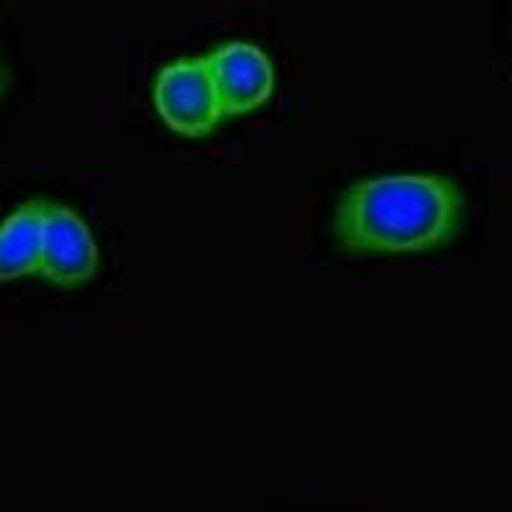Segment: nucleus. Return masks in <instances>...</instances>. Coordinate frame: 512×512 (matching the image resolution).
<instances>
[{
	"label": "nucleus",
	"mask_w": 512,
	"mask_h": 512,
	"mask_svg": "<svg viewBox=\"0 0 512 512\" xmlns=\"http://www.w3.org/2000/svg\"><path fill=\"white\" fill-rule=\"evenodd\" d=\"M152 100L159 118L185 136L210 134L226 118L205 54L167 59L154 72Z\"/></svg>",
	"instance_id": "2"
},
{
	"label": "nucleus",
	"mask_w": 512,
	"mask_h": 512,
	"mask_svg": "<svg viewBox=\"0 0 512 512\" xmlns=\"http://www.w3.org/2000/svg\"><path fill=\"white\" fill-rule=\"evenodd\" d=\"M100 267V244L93 226L70 203H44L39 277L59 287H77L93 280Z\"/></svg>",
	"instance_id": "3"
},
{
	"label": "nucleus",
	"mask_w": 512,
	"mask_h": 512,
	"mask_svg": "<svg viewBox=\"0 0 512 512\" xmlns=\"http://www.w3.org/2000/svg\"><path fill=\"white\" fill-rule=\"evenodd\" d=\"M8 85H11V70H8V64L3 62V57H0V98L6 95Z\"/></svg>",
	"instance_id": "6"
},
{
	"label": "nucleus",
	"mask_w": 512,
	"mask_h": 512,
	"mask_svg": "<svg viewBox=\"0 0 512 512\" xmlns=\"http://www.w3.org/2000/svg\"><path fill=\"white\" fill-rule=\"evenodd\" d=\"M466 192L438 169H390L338 192L331 231L349 254H413L454 241L464 228Z\"/></svg>",
	"instance_id": "1"
},
{
	"label": "nucleus",
	"mask_w": 512,
	"mask_h": 512,
	"mask_svg": "<svg viewBox=\"0 0 512 512\" xmlns=\"http://www.w3.org/2000/svg\"><path fill=\"white\" fill-rule=\"evenodd\" d=\"M226 116L262 108L277 88V64L259 41L221 39L205 52Z\"/></svg>",
	"instance_id": "4"
},
{
	"label": "nucleus",
	"mask_w": 512,
	"mask_h": 512,
	"mask_svg": "<svg viewBox=\"0 0 512 512\" xmlns=\"http://www.w3.org/2000/svg\"><path fill=\"white\" fill-rule=\"evenodd\" d=\"M47 198H26L0 218V282L39 272Z\"/></svg>",
	"instance_id": "5"
}]
</instances>
